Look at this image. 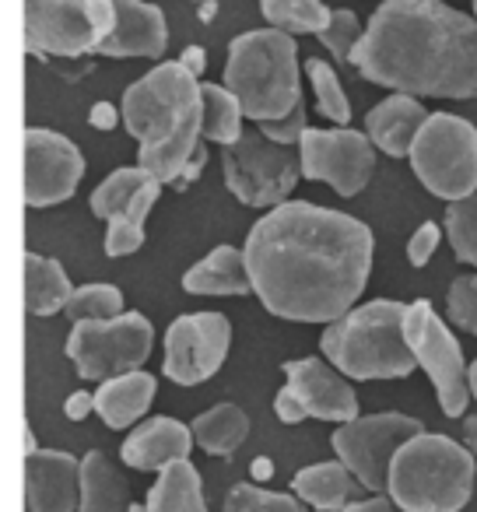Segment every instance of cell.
Returning a JSON list of instances; mask_svg holds the SVG:
<instances>
[{
  "label": "cell",
  "instance_id": "cell-1",
  "mask_svg": "<svg viewBox=\"0 0 477 512\" xmlns=\"http://www.w3.org/2000/svg\"><path fill=\"white\" fill-rule=\"evenodd\" d=\"M253 295L288 323H334L351 313L372 274L376 239L344 211L285 200L246 235Z\"/></svg>",
  "mask_w": 477,
  "mask_h": 512
},
{
  "label": "cell",
  "instance_id": "cell-2",
  "mask_svg": "<svg viewBox=\"0 0 477 512\" xmlns=\"http://www.w3.org/2000/svg\"><path fill=\"white\" fill-rule=\"evenodd\" d=\"M365 81L418 99H477V15L446 0H383L351 53Z\"/></svg>",
  "mask_w": 477,
  "mask_h": 512
},
{
  "label": "cell",
  "instance_id": "cell-3",
  "mask_svg": "<svg viewBox=\"0 0 477 512\" xmlns=\"http://www.w3.org/2000/svg\"><path fill=\"white\" fill-rule=\"evenodd\" d=\"M120 120L141 144L137 165L162 183H172L204 141L200 78L186 71L183 60H162L123 92Z\"/></svg>",
  "mask_w": 477,
  "mask_h": 512
},
{
  "label": "cell",
  "instance_id": "cell-4",
  "mask_svg": "<svg viewBox=\"0 0 477 512\" xmlns=\"http://www.w3.org/2000/svg\"><path fill=\"white\" fill-rule=\"evenodd\" d=\"M407 309L397 299H376L327 323L320 348L348 379H404L418 358L407 341Z\"/></svg>",
  "mask_w": 477,
  "mask_h": 512
},
{
  "label": "cell",
  "instance_id": "cell-5",
  "mask_svg": "<svg viewBox=\"0 0 477 512\" xmlns=\"http://www.w3.org/2000/svg\"><path fill=\"white\" fill-rule=\"evenodd\" d=\"M225 88L253 123L292 113L302 102L295 36L281 29H253L235 36L228 43Z\"/></svg>",
  "mask_w": 477,
  "mask_h": 512
},
{
  "label": "cell",
  "instance_id": "cell-6",
  "mask_svg": "<svg viewBox=\"0 0 477 512\" xmlns=\"http://www.w3.org/2000/svg\"><path fill=\"white\" fill-rule=\"evenodd\" d=\"M477 456L449 435L418 432L390 467V491L407 512H460L474 495Z\"/></svg>",
  "mask_w": 477,
  "mask_h": 512
},
{
  "label": "cell",
  "instance_id": "cell-7",
  "mask_svg": "<svg viewBox=\"0 0 477 512\" xmlns=\"http://www.w3.org/2000/svg\"><path fill=\"white\" fill-rule=\"evenodd\" d=\"M407 158L432 197L453 204L477 193V127L463 116L428 113Z\"/></svg>",
  "mask_w": 477,
  "mask_h": 512
},
{
  "label": "cell",
  "instance_id": "cell-8",
  "mask_svg": "<svg viewBox=\"0 0 477 512\" xmlns=\"http://www.w3.org/2000/svg\"><path fill=\"white\" fill-rule=\"evenodd\" d=\"M221 172L235 200L246 207H278L299 186L302 162L260 130H243V137L221 148Z\"/></svg>",
  "mask_w": 477,
  "mask_h": 512
},
{
  "label": "cell",
  "instance_id": "cell-9",
  "mask_svg": "<svg viewBox=\"0 0 477 512\" xmlns=\"http://www.w3.org/2000/svg\"><path fill=\"white\" fill-rule=\"evenodd\" d=\"M155 327L144 313H120L113 320H81L67 334V358L81 379H113L148 362Z\"/></svg>",
  "mask_w": 477,
  "mask_h": 512
},
{
  "label": "cell",
  "instance_id": "cell-10",
  "mask_svg": "<svg viewBox=\"0 0 477 512\" xmlns=\"http://www.w3.org/2000/svg\"><path fill=\"white\" fill-rule=\"evenodd\" d=\"M407 341L418 358V365L425 369V376L432 379V390L439 397V407L446 418H463L467 414L470 393V376L463 351L456 344V337L449 334L446 320H439L435 306L428 299H418L407 309Z\"/></svg>",
  "mask_w": 477,
  "mask_h": 512
},
{
  "label": "cell",
  "instance_id": "cell-11",
  "mask_svg": "<svg viewBox=\"0 0 477 512\" xmlns=\"http://www.w3.org/2000/svg\"><path fill=\"white\" fill-rule=\"evenodd\" d=\"M418 432H425L418 418L383 411V414H369V418L344 421L330 442H334L337 460L348 463L351 474L362 481V488L383 491L386 484H390L393 456H397L400 446L411 442Z\"/></svg>",
  "mask_w": 477,
  "mask_h": 512
},
{
  "label": "cell",
  "instance_id": "cell-12",
  "mask_svg": "<svg viewBox=\"0 0 477 512\" xmlns=\"http://www.w3.org/2000/svg\"><path fill=\"white\" fill-rule=\"evenodd\" d=\"M376 151L379 148L369 134H358L351 127H309L299 141L302 179L327 183L337 197H355L369 186L372 172H376Z\"/></svg>",
  "mask_w": 477,
  "mask_h": 512
},
{
  "label": "cell",
  "instance_id": "cell-13",
  "mask_svg": "<svg viewBox=\"0 0 477 512\" xmlns=\"http://www.w3.org/2000/svg\"><path fill=\"white\" fill-rule=\"evenodd\" d=\"M232 323L221 313H186L165 330L162 372L176 386H197L225 365Z\"/></svg>",
  "mask_w": 477,
  "mask_h": 512
},
{
  "label": "cell",
  "instance_id": "cell-14",
  "mask_svg": "<svg viewBox=\"0 0 477 512\" xmlns=\"http://www.w3.org/2000/svg\"><path fill=\"white\" fill-rule=\"evenodd\" d=\"M85 176V155L71 137L46 127L25 130V204L43 211L71 200Z\"/></svg>",
  "mask_w": 477,
  "mask_h": 512
},
{
  "label": "cell",
  "instance_id": "cell-15",
  "mask_svg": "<svg viewBox=\"0 0 477 512\" xmlns=\"http://www.w3.org/2000/svg\"><path fill=\"white\" fill-rule=\"evenodd\" d=\"M25 46L32 57H88L99 46V29L85 0H25Z\"/></svg>",
  "mask_w": 477,
  "mask_h": 512
},
{
  "label": "cell",
  "instance_id": "cell-16",
  "mask_svg": "<svg viewBox=\"0 0 477 512\" xmlns=\"http://www.w3.org/2000/svg\"><path fill=\"white\" fill-rule=\"evenodd\" d=\"M285 386L302 400L309 418L337 421V425L358 418V393L334 362L323 358L285 362Z\"/></svg>",
  "mask_w": 477,
  "mask_h": 512
},
{
  "label": "cell",
  "instance_id": "cell-17",
  "mask_svg": "<svg viewBox=\"0 0 477 512\" xmlns=\"http://www.w3.org/2000/svg\"><path fill=\"white\" fill-rule=\"evenodd\" d=\"M25 509L78 512L81 460H74L64 449H32V453H25Z\"/></svg>",
  "mask_w": 477,
  "mask_h": 512
},
{
  "label": "cell",
  "instance_id": "cell-18",
  "mask_svg": "<svg viewBox=\"0 0 477 512\" xmlns=\"http://www.w3.org/2000/svg\"><path fill=\"white\" fill-rule=\"evenodd\" d=\"M116 25L95 53L99 57H148L158 60L169 46V25L165 15L148 0H113Z\"/></svg>",
  "mask_w": 477,
  "mask_h": 512
},
{
  "label": "cell",
  "instance_id": "cell-19",
  "mask_svg": "<svg viewBox=\"0 0 477 512\" xmlns=\"http://www.w3.org/2000/svg\"><path fill=\"white\" fill-rule=\"evenodd\" d=\"M193 428H186L176 418H148L130 428L123 439L120 456L134 470H162L172 460H186L193 449Z\"/></svg>",
  "mask_w": 477,
  "mask_h": 512
},
{
  "label": "cell",
  "instance_id": "cell-20",
  "mask_svg": "<svg viewBox=\"0 0 477 512\" xmlns=\"http://www.w3.org/2000/svg\"><path fill=\"white\" fill-rule=\"evenodd\" d=\"M428 120V109L418 102V95H407V92H393L386 95L379 106L369 109L365 116V134L372 137L383 155L390 158H407L418 141L421 127Z\"/></svg>",
  "mask_w": 477,
  "mask_h": 512
},
{
  "label": "cell",
  "instance_id": "cell-21",
  "mask_svg": "<svg viewBox=\"0 0 477 512\" xmlns=\"http://www.w3.org/2000/svg\"><path fill=\"white\" fill-rule=\"evenodd\" d=\"M155 390H158V379L141 369L102 379V386L95 390V414L109 428H130L148 414Z\"/></svg>",
  "mask_w": 477,
  "mask_h": 512
},
{
  "label": "cell",
  "instance_id": "cell-22",
  "mask_svg": "<svg viewBox=\"0 0 477 512\" xmlns=\"http://www.w3.org/2000/svg\"><path fill=\"white\" fill-rule=\"evenodd\" d=\"M183 288L190 295H250L253 278L246 264V249L214 246L204 260L183 274Z\"/></svg>",
  "mask_w": 477,
  "mask_h": 512
},
{
  "label": "cell",
  "instance_id": "cell-23",
  "mask_svg": "<svg viewBox=\"0 0 477 512\" xmlns=\"http://www.w3.org/2000/svg\"><path fill=\"white\" fill-rule=\"evenodd\" d=\"M292 491L309 509L344 512L358 498L362 481L351 474V467L344 460H327V463H313V467H302L292 477Z\"/></svg>",
  "mask_w": 477,
  "mask_h": 512
},
{
  "label": "cell",
  "instance_id": "cell-24",
  "mask_svg": "<svg viewBox=\"0 0 477 512\" xmlns=\"http://www.w3.org/2000/svg\"><path fill=\"white\" fill-rule=\"evenodd\" d=\"M130 484L106 453L92 449L81 460V509L78 512H130Z\"/></svg>",
  "mask_w": 477,
  "mask_h": 512
},
{
  "label": "cell",
  "instance_id": "cell-25",
  "mask_svg": "<svg viewBox=\"0 0 477 512\" xmlns=\"http://www.w3.org/2000/svg\"><path fill=\"white\" fill-rule=\"evenodd\" d=\"M148 512H207L204 484H200L197 467L186 460H172L169 467L158 470L155 488H148L144 498Z\"/></svg>",
  "mask_w": 477,
  "mask_h": 512
},
{
  "label": "cell",
  "instance_id": "cell-26",
  "mask_svg": "<svg viewBox=\"0 0 477 512\" xmlns=\"http://www.w3.org/2000/svg\"><path fill=\"white\" fill-rule=\"evenodd\" d=\"M74 288L67 281L64 267L50 256H25V309L32 316H57L67 309Z\"/></svg>",
  "mask_w": 477,
  "mask_h": 512
},
{
  "label": "cell",
  "instance_id": "cell-27",
  "mask_svg": "<svg viewBox=\"0 0 477 512\" xmlns=\"http://www.w3.org/2000/svg\"><path fill=\"white\" fill-rule=\"evenodd\" d=\"M190 428L197 446L211 456H232L250 439V418H246L243 407L235 404H214L211 411L197 414Z\"/></svg>",
  "mask_w": 477,
  "mask_h": 512
},
{
  "label": "cell",
  "instance_id": "cell-28",
  "mask_svg": "<svg viewBox=\"0 0 477 512\" xmlns=\"http://www.w3.org/2000/svg\"><path fill=\"white\" fill-rule=\"evenodd\" d=\"M243 106L228 92L225 85H200V127H204V141L214 144H232L243 137Z\"/></svg>",
  "mask_w": 477,
  "mask_h": 512
},
{
  "label": "cell",
  "instance_id": "cell-29",
  "mask_svg": "<svg viewBox=\"0 0 477 512\" xmlns=\"http://www.w3.org/2000/svg\"><path fill=\"white\" fill-rule=\"evenodd\" d=\"M260 15L288 36H320L334 11L323 0H260Z\"/></svg>",
  "mask_w": 477,
  "mask_h": 512
},
{
  "label": "cell",
  "instance_id": "cell-30",
  "mask_svg": "<svg viewBox=\"0 0 477 512\" xmlns=\"http://www.w3.org/2000/svg\"><path fill=\"white\" fill-rule=\"evenodd\" d=\"M151 172L141 169V165H130V169H116L113 176H106L99 186L92 190V214L99 221H113L116 214H123L130 204H134V197L144 190V186L151 183Z\"/></svg>",
  "mask_w": 477,
  "mask_h": 512
},
{
  "label": "cell",
  "instance_id": "cell-31",
  "mask_svg": "<svg viewBox=\"0 0 477 512\" xmlns=\"http://www.w3.org/2000/svg\"><path fill=\"white\" fill-rule=\"evenodd\" d=\"M306 74H309V81H313L316 109H320L330 123H337V127H348L351 102H348V95H344V85H341V78H337L334 67H330L327 60L313 57V60H306Z\"/></svg>",
  "mask_w": 477,
  "mask_h": 512
},
{
  "label": "cell",
  "instance_id": "cell-32",
  "mask_svg": "<svg viewBox=\"0 0 477 512\" xmlns=\"http://www.w3.org/2000/svg\"><path fill=\"white\" fill-rule=\"evenodd\" d=\"M120 313H123V292L116 285H106V281L74 288L71 302H67V309H64V316L71 323L113 320V316H120Z\"/></svg>",
  "mask_w": 477,
  "mask_h": 512
},
{
  "label": "cell",
  "instance_id": "cell-33",
  "mask_svg": "<svg viewBox=\"0 0 477 512\" xmlns=\"http://www.w3.org/2000/svg\"><path fill=\"white\" fill-rule=\"evenodd\" d=\"M221 512H309V505L299 495L260 488V484H235L225 495Z\"/></svg>",
  "mask_w": 477,
  "mask_h": 512
},
{
  "label": "cell",
  "instance_id": "cell-34",
  "mask_svg": "<svg viewBox=\"0 0 477 512\" xmlns=\"http://www.w3.org/2000/svg\"><path fill=\"white\" fill-rule=\"evenodd\" d=\"M442 228H446V239L453 246V253L477 271V193L453 200L446 207V225Z\"/></svg>",
  "mask_w": 477,
  "mask_h": 512
},
{
  "label": "cell",
  "instance_id": "cell-35",
  "mask_svg": "<svg viewBox=\"0 0 477 512\" xmlns=\"http://www.w3.org/2000/svg\"><path fill=\"white\" fill-rule=\"evenodd\" d=\"M362 36H365V29H362V22H358L355 11L337 8L334 15H330V25L316 39L327 46V53L337 60V64H351V53H355V46Z\"/></svg>",
  "mask_w": 477,
  "mask_h": 512
},
{
  "label": "cell",
  "instance_id": "cell-36",
  "mask_svg": "<svg viewBox=\"0 0 477 512\" xmlns=\"http://www.w3.org/2000/svg\"><path fill=\"white\" fill-rule=\"evenodd\" d=\"M446 313H449V320H453L456 327L477 337V271L463 274V278H456L453 285H449Z\"/></svg>",
  "mask_w": 477,
  "mask_h": 512
},
{
  "label": "cell",
  "instance_id": "cell-37",
  "mask_svg": "<svg viewBox=\"0 0 477 512\" xmlns=\"http://www.w3.org/2000/svg\"><path fill=\"white\" fill-rule=\"evenodd\" d=\"M106 253L109 256H130L144 246V225H137L127 214H116L113 221H106Z\"/></svg>",
  "mask_w": 477,
  "mask_h": 512
},
{
  "label": "cell",
  "instance_id": "cell-38",
  "mask_svg": "<svg viewBox=\"0 0 477 512\" xmlns=\"http://www.w3.org/2000/svg\"><path fill=\"white\" fill-rule=\"evenodd\" d=\"M257 130L264 137H271V141H278V144H299L302 141V134H306V102H299V106L292 109V113H285V116H278V120H264V123H257Z\"/></svg>",
  "mask_w": 477,
  "mask_h": 512
},
{
  "label": "cell",
  "instance_id": "cell-39",
  "mask_svg": "<svg viewBox=\"0 0 477 512\" xmlns=\"http://www.w3.org/2000/svg\"><path fill=\"white\" fill-rule=\"evenodd\" d=\"M442 235H446V228H439L435 221H425V225L411 235V242H407V260H411V267H428V260H432L435 249H439Z\"/></svg>",
  "mask_w": 477,
  "mask_h": 512
},
{
  "label": "cell",
  "instance_id": "cell-40",
  "mask_svg": "<svg viewBox=\"0 0 477 512\" xmlns=\"http://www.w3.org/2000/svg\"><path fill=\"white\" fill-rule=\"evenodd\" d=\"M274 414H278V418L285 421V425H299L302 418H309V411L302 407V400L295 397V393L288 390V386H281L278 397H274Z\"/></svg>",
  "mask_w": 477,
  "mask_h": 512
},
{
  "label": "cell",
  "instance_id": "cell-41",
  "mask_svg": "<svg viewBox=\"0 0 477 512\" xmlns=\"http://www.w3.org/2000/svg\"><path fill=\"white\" fill-rule=\"evenodd\" d=\"M85 8H88V15H92L95 29H99V43H102L116 25V4L113 0H85Z\"/></svg>",
  "mask_w": 477,
  "mask_h": 512
},
{
  "label": "cell",
  "instance_id": "cell-42",
  "mask_svg": "<svg viewBox=\"0 0 477 512\" xmlns=\"http://www.w3.org/2000/svg\"><path fill=\"white\" fill-rule=\"evenodd\" d=\"M344 512H407V509L397 505L393 495H383V491H379V495H372V498H355Z\"/></svg>",
  "mask_w": 477,
  "mask_h": 512
},
{
  "label": "cell",
  "instance_id": "cell-43",
  "mask_svg": "<svg viewBox=\"0 0 477 512\" xmlns=\"http://www.w3.org/2000/svg\"><path fill=\"white\" fill-rule=\"evenodd\" d=\"M204 165H207V151H200V148H197V155H193L190 162H186V169L179 172L176 179H172V186H176V190H186L190 183H197L200 172H204Z\"/></svg>",
  "mask_w": 477,
  "mask_h": 512
},
{
  "label": "cell",
  "instance_id": "cell-44",
  "mask_svg": "<svg viewBox=\"0 0 477 512\" xmlns=\"http://www.w3.org/2000/svg\"><path fill=\"white\" fill-rule=\"evenodd\" d=\"M92 411H95V393H71V397H67V404H64V414L71 421L88 418Z\"/></svg>",
  "mask_w": 477,
  "mask_h": 512
},
{
  "label": "cell",
  "instance_id": "cell-45",
  "mask_svg": "<svg viewBox=\"0 0 477 512\" xmlns=\"http://www.w3.org/2000/svg\"><path fill=\"white\" fill-rule=\"evenodd\" d=\"M88 120H92L95 130H113L116 127V109L109 106V102H95L92 116H88Z\"/></svg>",
  "mask_w": 477,
  "mask_h": 512
},
{
  "label": "cell",
  "instance_id": "cell-46",
  "mask_svg": "<svg viewBox=\"0 0 477 512\" xmlns=\"http://www.w3.org/2000/svg\"><path fill=\"white\" fill-rule=\"evenodd\" d=\"M179 60H183V67H186V71H190V74H197V78H204L207 53L200 50V46H186V50H183V57H179Z\"/></svg>",
  "mask_w": 477,
  "mask_h": 512
},
{
  "label": "cell",
  "instance_id": "cell-47",
  "mask_svg": "<svg viewBox=\"0 0 477 512\" xmlns=\"http://www.w3.org/2000/svg\"><path fill=\"white\" fill-rule=\"evenodd\" d=\"M463 435H467V449L477 456V414H467V421H463Z\"/></svg>",
  "mask_w": 477,
  "mask_h": 512
},
{
  "label": "cell",
  "instance_id": "cell-48",
  "mask_svg": "<svg viewBox=\"0 0 477 512\" xmlns=\"http://www.w3.org/2000/svg\"><path fill=\"white\" fill-rule=\"evenodd\" d=\"M467 376H470V393L477 397V358L470 362V372H467Z\"/></svg>",
  "mask_w": 477,
  "mask_h": 512
},
{
  "label": "cell",
  "instance_id": "cell-49",
  "mask_svg": "<svg viewBox=\"0 0 477 512\" xmlns=\"http://www.w3.org/2000/svg\"><path fill=\"white\" fill-rule=\"evenodd\" d=\"M130 512H148V505H137L134 502V505H130Z\"/></svg>",
  "mask_w": 477,
  "mask_h": 512
},
{
  "label": "cell",
  "instance_id": "cell-50",
  "mask_svg": "<svg viewBox=\"0 0 477 512\" xmlns=\"http://www.w3.org/2000/svg\"><path fill=\"white\" fill-rule=\"evenodd\" d=\"M470 8H474V15H477V0H470Z\"/></svg>",
  "mask_w": 477,
  "mask_h": 512
},
{
  "label": "cell",
  "instance_id": "cell-51",
  "mask_svg": "<svg viewBox=\"0 0 477 512\" xmlns=\"http://www.w3.org/2000/svg\"><path fill=\"white\" fill-rule=\"evenodd\" d=\"M197 4H200V0H197Z\"/></svg>",
  "mask_w": 477,
  "mask_h": 512
}]
</instances>
